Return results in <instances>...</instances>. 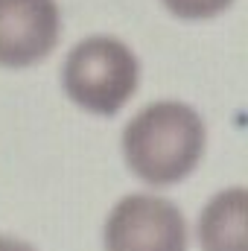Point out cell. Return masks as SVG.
Masks as SVG:
<instances>
[{
	"label": "cell",
	"mask_w": 248,
	"mask_h": 251,
	"mask_svg": "<svg viewBox=\"0 0 248 251\" xmlns=\"http://www.w3.org/2000/svg\"><path fill=\"white\" fill-rule=\"evenodd\" d=\"M161 3L181 21H207L231 9L234 0H161Z\"/></svg>",
	"instance_id": "6"
},
{
	"label": "cell",
	"mask_w": 248,
	"mask_h": 251,
	"mask_svg": "<svg viewBox=\"0 0 248 251\" xmlns=\"http://www.w3.org/2000/svg\"><path fill=\"white\" fill-rule=\"evenodd\" d=\"M201 251H248V193L231 187L216 193L198 216Z\"/></svg>",
	"instance_id": "5"
},
{
	"label": "cell",
	"mask_w": 248,
	"mask_h": 251,
	"mask_svg": "<svg viewBox=\"0 0 248 251\" xmlns=\"http://www.w3.org/2000/svg\"><path fill=\"white\" fill-rule=\"evenodd\" d=\"M62 82L64 94L79 108L114 117L137 91L140 64L120 38L91 35L67 53Z\"/></svg>",
	"instance_id": "2"
},
{
	"label": "cell",
	"mask_w": 248,
	"mask_h": 251,
	"mask_svg": "<svg viewBox=\"0 0 248 251\" xmlns=\"http://www.w3.org/2000/svg\"><path fill=\"white\" fill-rule=\"evenodd\" d=\"M0 251H35L29 243L15 240V237H0Z\"/></svg>",
	"instance_id": "7"
},
{
	"label": "cell",
	"mask_w": 248,
	"mask_h": 251,
	"mask_svg": "<svg viewBox=\"0 0 248 251\" xmlns=\"http://www.w3.org/2000/svg\"><path fill=\"white\" fill-rule=\"evenodd\" d=\"M62 35L56 0H0V67H32L47 59Z\"/></svg>",
	"instance_id": "4"
},
{
	"label": "cell",
	"mask_w": 248,
	"mask_h": 251,
	"mask_svg": "<svg viewBox=\"0 0 248 251\" xmlns=\"http://www.w3.org/2000/svg\"><path fill=\"white\" fill-rule=\"evenodd\" d=\"M105 251H187V222L170 199L131 193L108 213Z\"/></svg>",
	"instance_id": "3"
},
{
	"label": "cell",
	"mask_w": 248,
	"mask_h": 251,
	"mask_svg": "<svg viewBox=\"0 0 248 251\" xmlns=\"http://www.w3.org/2000/svg\"><path fill=\"white\" fill-rule=\"evenodd\" d=\"M207 131L201 117L175 100L146 105L123 131V155L128 170L152 184L170 187L187 178L204 155Z\"/></svg>",
	"instance_id": "1"
}]
</instances>
